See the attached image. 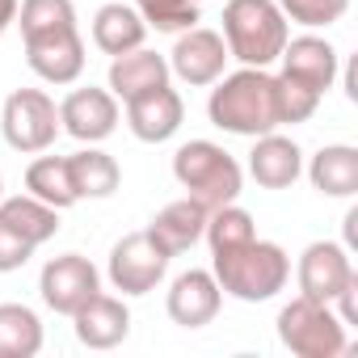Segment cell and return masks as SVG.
<instances>
[{
  "mask_svg": "<svg viewBox=\"0 0 358 358\" xmlns=\"http://www.w3.org/2000/svg\"><path fill=\"white\" fill-rule=\"evenodd\" d=\"M169 253L148 236V232H131L110 249V282L122 295H148L160 287L164 270H169Z\"/></svg>",
  "mask_w": 358,
  "mask_h": 358,
  "instance_id": "7",
  "label": "cell"
},
{
  "mask_svg": "<svg viewBox=\"0 0 358 358\" xmlns=\"http://www.w3.org/2000/svg\"><path fill=\"white\" fill-rule=\"evenodd\" d=\"M43 350V320L26 303H0V358H34Z\"/></svg>",
  "mask_w": 358,
  "mask_h": 358,
  "instance_id": "25",
  "label": "cell"
},
{
  "mask_svg": "<svg viewBox=\"0 0 358 358\" xmlns=\"http://www.w3.org/2000/svg\"><path fill=\"white\" fill-rule=\"evenodd\" d=\"M220 303H224V291H220L211 270H186V274H177L173 287H169V316L182 329L211 324L220 316Z\"/></svg>",
  "mask_w": 358,
  "mask_h": 358,
  "instance_id": "13",
  "label": "cell"
},
{
  "mask_svg": "<svg viewBox=\"0 0 358 358\" xmlns=\"http://www.w3.org/2000/svg\"><path fill=\"white\" fill-rule=\"evenodd\" d=\"M308 177H312V186L324 199H350V194H358V148H350V143L320 148L312 156V164H308Z\"/></svg>",
  "mask_w": 358,
  "mask_h": 358,
  "instance_id": "20",
  "label": "cell"
},
{
  "mask_svg": "<svg viewBox=\"0 0 358 358\" xmlns=\"http://www.w3.org/2000/svg\"><path fill=\"white\" fill-rule=\"evenodd\" d=\"M182 118H186V106H182V93L160 85L143 97H131L127 101V127L135 139L143 143H164L182 131Z\"/></svg>",
  "mask_w": 358,
  "mask_h": 358,
  "instance_id": "14",
  "label": "cell"
},
{
  "mask_svg": "<svg viewBox=\"0 0 358 358\" xmlns=\"http://www.w3.org/2000/svg\"><path fill=\"white\" fill-rule=\"evenodd\" d=\"M68 173H72V190L76 199H110L118 186H122V169L110 152L101 148H80L68 156Z\"/></svg>",
  "mask_w": 358,
  "mask_h": 358,
  "instance_id": "22",
  "label": "cell"
},
{
  "mask_svg": "<svg viewBox=\"0 0 358 358\" xmlns=\"http://www.w3.org/2000/svg\"><path fill=\"white\" fill-rule=\"evenodd\" d=\"M199 5H203V0H199Z\"/></svg>",
  "mask_w": 358,
  "mask_h": 358,
  "instance_id": "34",
  "label": "cell"
},
{
  "mask_svg": "<svg viewBox=\"0 0 358 358\" xmlns=\"http://www.w3.org/2000/svg\"><path fill=\"white\" fill-rule=\"evenodd\" d=\"M0 131L13 152H47L59 139V106L43 89H17L0 110Z\"/></svg>",
  "mask_w": 358,
  "mask_h": 358,
  "instance_id": "6",
  "label": "cell"
},
{
  "mask_svg": "<svg viewBox=\"0 0 358 358\" xmlns=\"http://www.w3.org/2000/svg\"><path fill=\"white\" fill-rule=\"evenodd\" d=\"M278 341H282L291 354H299V358H337V354H345V345H350L341 316H337L329 303L308 299V295L291 299V303L278 312Z\"/></svg>",
  "mask_w": 358,
  "mask_h": 358,
  "instance_id": "5",
  "label": "cell"
},
{
  "mask_svg": "<svg viewBox=\"0 0 358 358\" xmlns=\"http://www.w3.org/2000/svg\"><path fill=\"white\" fill-rule=\"evenodd\" d=\"M274 5L282 9L287 22L316 30V26H333V22H341L345 9H350V0H274Z\"/></svg>",
  "mask_w": 358,
  "mask_h": 358,
  "instance_id": "30",
  "label": "cell"
},
{
  "mask_svg": "<svg viewBox=\"0 0 358 358\" xmlns=\"http://www.w3.org/2000/svg\"><path fill=\"white\" fill-rule=\"evenodd\" d=\"M17 5H22V0H0V34L17 22Z\"/></svg>",
  "mask_w": 358,
  "mask_h": 358,
  "instance_id": "32",
  "label": "cell"
},
{
  "mask_svg": "<svg viewBox=\"0 0 358 358\" xmlns=\"http://www.w3.org/2000/svg\"><path fill=\"white\" fill-rule=\"evenodd\" d=\"M26 59L47 85H72L85 72V38L76 26H55L26 34Z\"/></svg>",
  "mask_w": 358,
  "mask_h": 358,
  "instance_id": "9",
  "label": "cell"
},
{
  "mask_svg": "<svg viewBox=\"0 0 358 358\" xmlns=\"http://www.w3.org/2000/svg\"><path fill=\"white\" fill-rule=\"evenodd\" d=\"M160 85H169V59L164 55L143 51V47H135L127 55H114V64H110V93L114 97L131 101V97H143Z\"/></svg>",
  "mask_w": 358,
  "mask_h": 358,
  "instance_id": "19",
  "label": "cell"
},
{
  "mask_svg": "<svg viewBox=\"0 0 358 358\" xmlns=\"http://www.w3.org/2000/svg\"><path fill=\"white\" fill-rule=\"evenodd\" d=\"M143 38H148V22L139 17V9L135 5H101L97 9V17H93V43H97V51H106V55H127V51H135V47H143Z\"/></svg>",
  "mask_w": 358,
  "mask_h": 358,
  "instance_id": "21",
  "label": "cell"
},
{
  "mask_svg": "<svg viewBox=\"0 0 358 358\" xmlns=\"http://www.w3.org/2000/svg\"><path fill=\"white\" fill-rule=\"evenodd\" d=\"M274 97H278V122H308L312 114H316V106H320V93H312V89H303L299 80H291V76H274Z\"/></svg>",
  "mask_w": 358,
  "mask_h": 358,
  "instance_id": "29",
  "label": "cell"
},
{
  "mask_svg": "<svg viewBox=\"0 0 358 358\" xmlns=\"http://www.w3.org/2000/svg\"><path fill=\"white\" fill-rule=\"evenodd\" d=\"M207 207L203 203H194L190 194L186 199H177V203H169L143 232L169 253V257H177V253H186V249H194L199 241H203V228H207Z\"/></svg>",
  "mask_w": 358,
  "mask_h": 358,
  "instance_id": "18",
  "label": "cell"
},
{
  "mask_svg": "<svg viewBox=\"0 0 358 358\" xmlns=\"http://www.w3.org/2000/svg\"><path fill=\"white\" fill-rule=\"evenodd\" d=\"M291 30L274 0H228L224 5V47L228 59H241L245 68H270Z\"/></svg>",
  "mask_w": 358,
  "mask_h": 358,
  "instance_id": "3",
  "label": "cell"
},
{
  "mask_svg": "<svg viewBox=\"0 0 358 358\" xmlns=\"http://www.w3.org/2000/svg\"><path fill=\"white\" fill-rule=\"evenodd\" d=\"M0 199H5V182H0Z\"/></svg>",
  "mask_w": 358,
  "mask_h": 358,
  "instance_id": "33",
  "label": "cell"
},
{
  "mask_svg": "<svg viewBox=\"0 0 358 358\" xmlns=\"http://www.w3.org/2000/svg\"><path fill=\"white\" fill-rule=\"evenodd\" d=\"M207 114L220 131H232V135H266L278 122V97H274V76L266 68H241L232 76L220 80V89H211V101H207Z\"/></svg>",
  "mask_w": 358,
  "mask_h": 358,
  "instance_id": "1",
  "label": "cell"
},
{
  "mask_svg": "<svg viewBox=\"0 0 358 358\" xmlns=\"http://www.w3.org/2000/svg\"><path fill=\"white\" fill-rule=\"evenodd\" d=\"M38 291H43V303L59 316H72L76 308H85L97 291H101V278H97V266L80 253H59L43 266L38 274Z\"/></svg>",
  "mask_w": 358,
  "mask_h": 358,
  "instance_id": "8",
  "label": "cell"
},
{
  "mask_svg": "<svg viewBox=\"0 0 358 358\" xmlns=\"http://www.w3.org/2000/svg\"><path fill=\"white\" fill-rule=\"evenodd\" d=\"M0 220H5L17 236H26L34 249L47 245L59 232V211L38 203L34 194H17V199H0Z\"/></svg>",
  "mask_w": 358,
  "mask_h": 358,
  "instance_id": "24",
  "label": "cell"
},
{
  "mask_svg": "<svg viewBox=\"0 0 358 358\" xmlns=\"http://www.w3.org/2000/svg\"><path fill=\"white\" fill-rule=\"evenodd\" d=\"M72 320H76V341L89 345V350H114V345L127 341V333H131V312H127V303L114 299V295H101V291H97L85 308H76Z\"/></svg>",
  "mask_w": 358,
  "mask_h": 358,
  "instance_id": "16",
  "label": "cell"
},
{
  "mask_svg": "<svg viewBox=\"0 0 358 358\" xmlns=\"http://www.w3.org/2000/svg\"><path fill=\"white\" fill-rule=\"evenodd\" d=\"M26 194H34L38 203L55 207V211H68L76 207V190H72V173H68V156H38L30 169H26Z\"/></svg>",
  "mask_w": 358,
  "mask_h": 358,
  "instance_id": "23",
  "label": "cell"
},
{
  "mask_svg": "<svg viewBox=\"0 0 358 358\" xmlns=\"http://www.w3.org/2000/svg\"><path fill=\"white\" fill-rule=\"evenodd\" d=\"M59 127L80 143H101L118 127V97L110 89H72L59 106Z\"/></svg>",
  "mask_w": 358,
  "mask_h": 358,
  "instance_id": "12",
  "label": "cell"
},
{
  "mask_svg": "<svg viewBox=\"0 0 358 358\" xmlns=\"http://www.w3.org/2000/svg\"><path fill=\"white\" fill-rule=\"evenodd\" d=\"M211 274H215L224 295H232L241 303H266L287 287L291 257L282 253V245L253 236L249 245H236L228 253H211Z\"/></svg>",
  "mask_w": 358,
  "mask_h": 358,
  "instance_id": "2",
  "label": "cell"
},
{
  "mask_svg": "<svg viewBox=\"0 0 358 358\" xmlns=\"http://www.w3.org/2000/svg\"><path fill=\"white\" fill-rule=\"evenodd\" d=\"M203 236H207L211 253H228V249H236V245H249V241L257 236V228H253V215H249L245 207L224 203V207H215V211L207 215Z\"/></svg>",
  "mask_w": 358,
  "mask_h": 358,
  "instance_id": "26",
  "label": "cell"
},
{
  "mask_svg": "<svg viewBox=\"0 0 358 358\" xmlns=\"http://www.w3.org/2000/svg\"><path fill=\"white\" fill-rule=\"evenodd\" d=\"M17 13H22V38L38 30H55V26H76L72 0H22Z\"/></svg>",
  "mask_w": 358,
  "mask_h": 358,
  "instance_id": "28",
  "label": "cell"
},
{
  "mask_svg": "<svg viewBox=\"0 0 358 358\" xmlns=\"http://www.w3.org/2000/svg\"><path fill=\"white\" fill-rule=\"evenodd\" d=\"M135 9L160 34H182L199 22V0H135Z\"/></svg>",
  "mask_w": 358,
  "mask_h": 358,
  "instance_id": "27",
  "label": "cell"
},
{
  "mask_svg": "<svg viewBox=\"0 0 358 358\" xmlns=\"http://www.w3.org/2000/svg\"><path fill=\"white\" fill-rule=\"evenodd\" d=\"M173 177L194 203H203L207 211L224 207V203H236L241 186H245V173L236 164L232 152H224L220 143L211 139H190L173 152Z\"/></svg>",
  "mask_w": 358,
  "mask_h": 358,
  "instance_id": "4",
  "label": "cell"
},
{
  "mask_svg": "<svg viewBox=\"0 0 358 358\" xmlns=\"http://www.w3.org/2000/svg\"><path fill=\"white\" fill-rule=\"evenodd\" d=\"M299 295H308V299H320V303H333L358 274H354V262H350V253L341 249V245H333V241H316V245H308L303 249V257H299Z\"/></svg>",
  "mask_w": 358,
  "mask_h": 358,
  "instance_id": "11",
  "label": "cell"
},
{
  "mask_svg": "<svg viewBox=\"0 0 358 358\" xmlns=\"http://www.w3.org/2000/svg\"><path fill=\"white\" fill-rule=\"evenodd\" d=\"M282 76H291V80H299L303 89H312V93H329L333 89V80H337V51H333V43H324V38H316V34H299V38H287V47H282Z\"/></svg>",
  "mask_w": 358,
  "mask_h": 358,
  "instance_id": "15",
  "label": "cell"
},
{
  "mask_svg": "<svg viewBox=\"0 0 358 358\" xmlns=\"http://www.w3.org/2000/svg\"><path fill=\"white\" fill-rule=\"evenodd\" d=\"M224 64H228V47H224V34L207 30V26H190L177 34V47L169 55V72H177V80H186L194 89L203 85H215L224 76Z\"/></svg>",
  "mask_w": 358,
  "mask_h": 358,
  "instance_id": "10",
  "label": "cell"
},
{
  "mask_svg": "<svg viewBox=\"0 0 358 358\" xmlns=\"http://www.w3.org/2000/svg\"><path fill=\"white\" fill-rule=\"evenodd\" d=\"M249 173H253V182L266 186V190H287L303 173V152H299L295 139L266 131V135H257V143L249 152Z\"/></svg>",
  "mask_w": 358,
  "mask_h": 358,
  "instance_id": "17",
  "label": "cell"
},
{
  "mask_svg": "<svg viewBox=\"0 0 358 358\" xmlns=\"http://www.w3.org/2000/svg\"><path fill=\"white\" fill-rule=\"evenodd\" d=\"M34 257V245L26 241V236H17L5 220H0V274H13V270H22L26 262Z\"/></svg>",
  "mask_w": 358,
  "mask_h": 358,
  "instance_id": "31",
  "label": "cell"
}]
</instances>
